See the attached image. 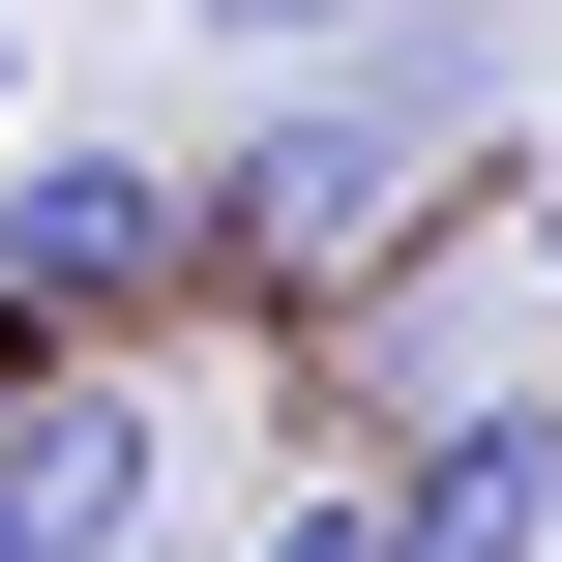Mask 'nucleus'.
I'll return each mask as SVG.
<instances>
[{
	"label": "nucleus",
	"instance_id": "nucleus-2",
	"mask_svg": "<svg viewBox=\"0 0 562 562\" xmlns=\"http://www.w3.org/2000/svg\"><path fill=\"white\" fill-rule=\"evenodd\" d=\"M0 296H30L59 356L207 326V178H178V148H0Z\"/></svg>",
	"mask_w": 562,
	"mask_h": 562
},
{
	"label": "nucleus",
	"instance_id": "nucleus-8",
	"mask_svg": "<svg viewBox=\"0 0 562 562\" xmlns=\"http://www.w3.org/2000/svg\"><path fill=\"white\" fill-rule=\"evenodd\" d=\"M0 119H30V30H0Z\"/></svg>",
	"mask_w": 562,
	"mask_h": 562
},
{
	"label": "nucleus",
	"instance_id": "nucleus-7",
	"mask_svg": "<svg viewBox=\"0 0 562 562\" xmlns=\"http://www.w3.org/2000/svg\"><path fill=\"white\" fill-rule=\"evenodd\" d=\"M504 267H562V119H533V148H504Z\"/></svg>",
	"mask_w": 562,
	"mask_h": 562
},
{
	"label": "nucleus",
	"instance_id": "nucleus-6",
	"mask_svg": "<svg viewBox=\"0 0 562 562\" xmlns=\"http://www.w3.org/2000/svg\"><path fill=\"white\" fill-rule=\"evenodd\" d=\"M207 59H326V30H385V0H178Z\"/></svg>",
	"mask_w": 562,
	"mask_h": 562
},
{
	"label": "nucleus",
	"instance_id": "nucleus-5",
	"mask_svg": "<svg viewBox=\"0 0 562 562\" xmlns=\"http://www.w3.org/2000/svg\"><path fill=\"white\" fill-rule=\"evenodd\" d=\"M237 562H385V474H356V445H326V474H267V533Z\"/></svg>",
	"mask_w": 562,
	"mask_h": 562
},
{
	"label": "nucleus",
	"instance_id": "nucleus-1",
	"mask_svg": "<svg viewBox=\"0 0 562 562\" xmlns=\"http://www.w3.org/2000/svg\"><path fill=\"white\" fill-rule=\"evenodd\" d=\"M504 148H533L504 119V0H385L326 59H237V148H178L207 178V326H356L415 237H474Z\"/></svg>",
	"mask_w": 562,
	"mask_h": 562
},
{
	"label": "nucleus",
	"instance_id": "nucleus-3",
	"mask_svg": "<svg viewBox=\"0 0 562 562\" xmlns=\"http://www.w3.org/2000/svg\"><path fill=\"white\" fill-rule=\"evenodd\" d=\"M148 533H178L148 356H30V385H0V562H148Z\"/></svg>",
	"mask_w": 562,
	"mask_h": 562
},
{
	"label": "nucleus",
	"instance_id": "nucleus-4",
	"mask_svg": "<svg viewBox=\"0 0 562 562\" xmlns=\"http://www.w3.org/2000/svg\"><path fill=\"white\" fill-rule=\"evenodd\" d=\"M356 474H385V562H562V385H445Z\"/></svg>",
	"mask_w": 562,
	"mask_h": 562
}]
</instances>
